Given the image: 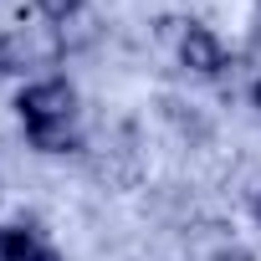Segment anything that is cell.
Segmentation results:
<instances>
[{
	"instance_id": "2",
	"label": "cell",
	"mask_w": 261,
	"mask_h": 261,
	"mask_svg": "<svg viewBox=\"0 0 261 261\" xmlns=\"http://www.w3.org/2000/svg\"><path fill=\"white\" fill-rule=\"evenodd\" d=\"M16 113H21V128H31V123H77V87L67 77L26 82L21 97H16Z\"/></svg>"
},
{
	"instance_id": "10",
	"label": "cell",
	"mask_w": 261,
	"mask_h": 261,
	"mask_svg": "<svg viewBox=\"0 0 261 261\" xmlns=\"http://www.w3.org/2000/svg\"><path fill=\"white\" fill-rule=\"evenodd\" d=\"M256 220H261V195H256Z\"/></svg>"
},
{
	"instance_id": "4",
	"label": "cell",
	"mask_w": 261,
	"mask_h": 261,
	"mask_svg": "<svg viewBox=\"0 0 261 261\" xmlns=\"http://www.w3.org/2000/svg\"><path fill=\"white\" fill-rule=\"evenodd\" d=\"M26 144L36 154H72V149H82L77 123H31L26 128Z\"/></svg>"
},
{
	"instance_id": "6",
	"label": "cell",
	"mask_w": 261,
	"mask_h": 261,
	"mask_svg": "<svg viewBox=\"0 0 261 261\" xmlns=\"http://www.w3.org/2000/svg\"><path fill=\"white\" fill-rule=\"evenodd\" d=\"M82 6H87V0H36V11H41L46 26H67V21H77Z\"/></svg>"
},
{
	"instance_id": "8",
	"label": "cell",
	"mask_w": 261,
	"mask_h": 261,
	"mask_svg": "<svg viewBox=\"0 0 261 261\" xmlns=\"http://www.w3.org/2000/svg\"><path fill=\"white\" fill-rule=\"evenodd\" d=\"M251 41H256V51H261V6H256V16H251Z\"/></svg>"
},
{
	"instance_id": "9",
	"label": "cell",
	"mask_w": 261,
	"mask_h": 261,
	"mask_svg": "<svg viewBox=\"0 0 261 261\" xmlns=\"http://www.w3.org/2000/svg\"><path fill=\"white\" fill-rule=\"evenodd\" d=\"M251 102H256V113H261V77H256V87H251Z\"/></svg>"
},
{
	"instance_id": "1",
	"label": "cell",
	"mask_w": 261,
	"mask_h": 261,
	"mask_svg": "<svg viewBox=\"0 0 261 261\" xmlns=\"http://www.w3.org/2000/svg\"><path fill=\"white\" fill-rule=\"evenodd\" d=\"M67 51L62 26H11L0 36V77H26L36 67H57Z\"/></svg>"
},
{
	"instance_id": "3",
	"label": "cell",
	"mask_w": 261,
	"mask_h": 261,
	"mask_svg": "<svg viewBox=\"0 0 261 261\" xmlns=\"http://www.w3.org/2000/svg\"><path fill=\"white\" fill-rule=\"evenodd\" d=\"M179 62H185L195 77H220V72H225V46H220V36H215L210 26L190 21V26L179 31Z\"/></svg>"
},
{
	"instance_id": "5",
	"label": "cell",
	"mask_w": 261,
	"mask_h": 261,
	"mask_svg": "<svg viewBox=\"0 0 261 261\" xmlns=\"http://www.w3.org/2000/svg\"><path fill=\"white\" fill-rule=\"evenodd\" d=\"M36 236L26 225H0V261H31L36 256Z\"/></svg>"
},
{
	"instance_id": "7",
	"label": "cell",
	"mask_w": 261,
	"mask_h": 261,
	"mask_svg": "<svg viewBox=\"0 0 261 261\" xmlns=\"http://www.w3.org/2000/svg\"><path fill=\"white\" fill-rule=\"evenodd\" d=\"M31 261H62V251H51V246H36V256Z\"/></svg>"
}]
</instances>
